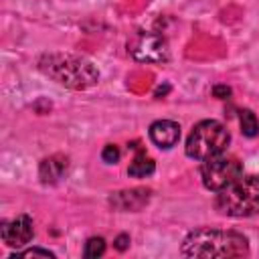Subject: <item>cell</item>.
Here are the masks:
<instances>
[{
  "mask_svg": "<svg viewBox=\"0 0 259 259\" xmlns=\"http://www.w3.org/2000/svg\"><path fill=\"white\" fill-rule=\"evenodd\" d=\"M38 71L53 79L55 83L75 89V91H85L93 85L99 83V71L97 67L79 55L71 53H47L38 59Z\"/></svg>",
  "mask_w": 259,
  "mask_h": 259,
  "instance_id": "2",
  "label": "cell"
},
{
  "mask_svg": "<svg viewBox=\"0 0 259 259\" xmlns=\"http://www.w3.org/2000/svg\"><path fill=\"white\" fill-rule=\"evenodd\" d=\"M101 160L105 164H117L119 162V148L115 144H107L103 150H101Z\"/></svg>",
  "mask_w": 259,
  "mask_h": 259,
  "instance_id": "14",
  "label": "cell"
},
{
  "mask_svg": "<svg viewBox=\"0 0 259 259\" xmlns=\"http://www.w3.org/2000/svg\"><path fill=\"white\" fill-rule=\"evenodd\" d=\"M241 174H243V164L235 156H227L225 152L202 160L200 166V180L204 188L212 192H219L221 188L237 180Z\"/></svg>",
  "mask_w": 259,
  "mask_h": 259,
  "instance_id": "5",
  "label": "cell"
},
{
  "mask_svg": "<svg viewBox=\"0 0 259 259\" xmlns=\"http://www.w3.org/2000/svg\"><path fill=\"white\" fill-rule=\"evenodd\" d=\"M180 251L186 257H200V259L247 257L249 241L243 233H237V231L198 227L184 237Z\"/></svg>",
  "mask_w": 259,
  "mask_h": 259,
  "instance_id": "1",
  "label": "cell"
},
{
  "mask_svg": "<svg viewBox=\"0 0 259 259\" xmlns=\"http://www.w3.org/2000/svg\"><path fill=\"white\" fill-rule=\"evenodd\" d=\"M150 140L160 150H170L180 140V125L172 119H158L150 125Z\"/></svg>",
  "mask_w": 259,
  "mask_h": 259,
  "instance_id": "9",
  "label": "cell"
},
{
  "mask_svg": "<svg viewBox=\"0 0 259 259\" xmlns=\"http://www.w3.org/2000/svg\"><path fill=\"white\" fill-rule=\"evenodd\" d=\"M212 95L217 99H229L231 97V87H227V85H214L212 87Z\"/></svg>",
  "mask_w": 259,
  "mask_h": 259,
  "instance_id": "16",
  "label": "cell"
},
{
  "mask_svg": "<svg viewBox=\"0 0 259 259\" xmlns=\"http://www.w3.org/2000/svg\"><path fill=\"white\" fill-rule=\"evenodd\" d=\"M130 55L138 63H166L170 59L168 40L158 32H136L127 42Z\"/></svg>",
  "mask_w": 259,
  "mask_h": 259,
  "instance_id": "6",
  "label": "cell"
},
{
  "mask_svg": "<svg viewBox=\"0 0 259 259\" xmlns=\"http://www.w3.org/2000/svg\"><path fill=\"white\" fill-rule=\"evenodd\" d=\"M154 170H156L154 160H152L144 150H140V152L136 154V158L132 160V164H130V168H127V174H130L132 178H148V176L154 174Z\"/></svg>",
  "mask_w": 259,
  "mask_h": 259,
  "instance_id": "11",
  "label": "cell"
},
{
  "mask_svg": "<svg viewBox=\"0 0 259 259\" xmlns=\"http://www.w3.org/2000/svg\"><path fill=\"white\" fill-rule=\"evenodd\" d=\"M0 237L8 247H24L32 241L34 237V223L28 214H18L12 221L2 223L0 227Z\"/></svg>",
  "mask_w": 259,
  "mask_h": 259,
  "instance_id": "7",
  "label": "cell"
},
{
  "mask_svg": "<svg viewBox=\"0 0 259 259\" xmlns=\"http://www.w3.org/2000/svg\"><path fill=\"white\" fill-rule=\"evenodd\" d=\"M150 194H152L150 188L117 190V192H111L109 204H111V208H115L119 212H136V210H140V208H144L148 204Z\"/></svg>",
  "mask_w": 259,
  "mask_h": 259,
  "instance_id": "8",
  "label": "cell"
},
{
  "mask_svg": "<svg viewBox=\"0 0 259 259\" xmlns=\"http://www.w3.org/2000/svg\"><path fill=\"white\" fill-rule=\"evenodd\" d=\"M239 123H241L243 136H247V138L259 136V119L251 109H241L239 111Z\"/></svg>",
  "mask_w": 259,
  "mask_h": 259,
  "instance_id": "12",
  "label": "cell"
},
{
  "mask_svg": "<svg viewBox=\"0 0 259 259\" xmlns=\"http://www.w3.org/2000/svg\"><path fill=\"white\" fill-rule=\"evenodd\" d=\"M229 142H231V134L225 123H221L217 119H202L196 125H192L190 134L186 138L184 152L188 158L202 162L206 158L223 154L227 150Z\"/></svg>",
  "mask_w": 259,
  "mask_h": 259,
  "instance_id": "4",
  "label": "cell"
},
{
  "mask_svg": "<svg viewBox=\"0 0 259 259\" xmlns=\"http://www.w3.org/2000/svg\"><path fill=\"white\" fill-rule=\"evenodd\" d=\"M103 253H105V241H103V237H91V239H87V243L83 247V257L97 259Z\"/></svg>",
  "mask_w": 259,
  "mask_h": 259,
  "instance_id": "13",
  "label": "cell"
},
{
  "mask_svg": "<svg viewBox=\"0 0 259 259\" xmlns=\"http://www.w3.org/2000/svg\"><path fill=\"white\" fill-rule=\"evenodd\" d=\"M214 208L233 219L259 214V176H239L214 196Z\"/></svg>",
  "mask_w": 259,
  "mask_h": 259,
  "instance_id": "3",
  "label": "cell"
},
{
  "mask_svg": "<svg viewBox=\"0 0 259 259\" xmlns=\"http://www.w3.org/2000/svg\"><path fill=\"white\" fill-rule=\"evenodd\" d=\"M55 257V253L53 251H49V249H38V247H32V249H24V251H16V253H12V257Z\"/></svg>",
  "mask_w": 259,
  "mask_h": 259,
  "instance_id": "15",
  "label": "cell"
},
{
  "mask_svg": "<svg viewBox=\"0 0 259 259\" xmlns=\"http://www.w3.org/2000/svg\"><path fill=\"white\" fill-rule=\"evenodd\" d=\"M67 170H69V158L63 154H55L40 162L38 178L42 184H57L61 178H65Z\"/></svg>",
  "mask_w": 259,
  "mask_h": 259,
  "instance_id": "10",
  "label": "cell"
},
{
  "mask_svg": "<svg viewBox=\"0 0 259 259\" xmlns=\"http://www.w3.org/2000/svg\"><path fill=\"white\" fill-rule=\"evenodd\" d=\"M113 247H115L117 251H125V249L130 247V235H125V233L117 235L115 241H113Z\"/></svg>",
  "mask_w": 259,
  "mask_h": 259,
  "instance_id": "17",
  "label": "cell"
}]
</instances>
